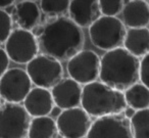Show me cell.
I'll return each mask as SVG.
<instances>
[{
	"label": "cell",
	"instance_id": "obj_16",
	"mask_svg": "<svg viewBox=\"0 0 149 138\" xmlns=\"http://www.w3.org/2000/svg\"><path fill=\"white\" fill-rule=\"evenodd\" d=\"M124 47L137 57H142L149 52V29L129 28L126 32Z\"/></svg>",
	"mask_w": 149,
	"mask_h": 138
},
{
	"label": "cell",
	"instance_id": "obj_9",
	"mask_svg": "<svg viewBox=\"0 0 149 138\" xmlns=\"http://www.w3.org/2000/svg\"><path fill=\"white\" fill-rule=\"evenodd\" d=\"M91 124V116L80 106L62 109L56 118L58 135L62 137H87Z\"/></svg>",
	"mask_w": 149,
	"mask_h": 138
},
{
	"label": "cell",
	"instance_id": "obj_2",
	"mask_svg": "<svg viewBox=\"0 0 149 138\" xmlns=\"http://www.w3.org/2000/svg\"><path fill=\"white\" fill-rule=\"evenodd\" d=\"M140 60L125 47L107 50L100 62V81L124 91L138 82Z\"/></svg>",
	"mask_w": 149,
	"mask_h": 138
},
{
	"label": "cell",
	"instance_id": "obj_12",
	"mask_svg": "<svg viewBox=\"0 0 149 138\" xmlns=\"http://www.w3.org/2000/svg\"><path fill=\"white\" fill-rule=\"evenodd\" d=\"M54 103L62 109L81 105L83 87L72 78H61L51 89Z\"/></svg>",
	"mask_w": 149,
	"mask_h": 138
},
{
	"label": "cell",
	"instance_id": "obj_22",
	"mask_svg": "<svg viewBox=\"0 0 149 138\" xmlns=\"http://www.w3.org/2000/svg\"><path fill=\"white\" fill-rule=\"evenodd\" d=\"M99 6L102 15L116 17L124 8V0H99Z\"/></svg>",
	"mask_w": 149,
	"mask_h": 138
},
{
	"label": "cell",
	"instance_id": "obj_28",
	"mask_svg": "<svg viewBox=\"0 0 149 138\" xmlns=\"http://www.w3.org/2000/svg\"><path fill=\"white\" fill-rule=\"evenodd\" d=\"M15 0H0V8H5L9 5L13 4Z\"/></svg>",
	"mask_w": 149,
	"mask_h": 138
},
{
	"label": "cell",
	"instance_id": "obj_1",
	"mask_svg": "<svg viewBox=\"0 0 149 138\" xmlns=\"http://www.w3.org/2000/svg\"><path fill=\"white\" fill-rule=\"evenodd\" d=\"M37 39L43 53L53 56L60 62L68 60L82 49L85 43L82 28L70 18L65 17L48 22Z\"/></svg>",
	"mask_w": 149,
	"mask_h": 138
},
{
	"label": "cell",
	"instance_id": "obj_6",
	"mask_svg": "<svg viewBox=\"0 0 149 138\" xmlns=\"http://www.w3.org/2000/svg\"><path fill=\"white\" fill-rule=\"evenodd\" d=\"M27 73L34 85L51 89L61 80L63 69L60 60L46 53H41L27 64Z\"/></svg>",
	"mask_w": 149,
	"mask_h": 138
},
{
	"label": "cell",
	"instance_id": "obj_29",
	"mask_svg": "<svg viewBox=\"0 0 149 138\" xmlns=\"http://www.w3.org/2000/svg\"><path fill=\"white\" fill-rule=\"evenodd\" d=\"M5 9H6V13H8V15H13V11H15V6H13V4L11 5H9V6H7V7H5Z\"/></svg>",
	"mask_w": 149,
	"mask_h": 138
},
{
	"label": "cell",
	"instance_id": "obj_14",
	"mask_svg": "<svg viewBox=\"0 0 149 138\" xmlns=\"http://www.w3.org/2000/svg\"><path fill=\"white\" fill-rule=\"evenodd\" d=\"M23 102L31 117L50 115L52 107L55 105L51 90L39 86L31 88Z\"/></svg>",
	"mask_w": 149,
	"mask_h": 138
},
{
	"label": "cell",
	"instance_id": "obj_30",
	"mask_svg": "<svg viewBox=\"0 0 149 138\" xmlns=\"http://www.w3.org/2000/svg\"><path fill=\"white\" fill-rule=\"evenodd\" d=\"M29 1H37V0H29Z\"/></svg>",
	"mask_w": 149,
	"mask_h": 138
},
{
	"label": "cell",
	"instance_id": "obj_20",
	"mask_svg": "<svg viewBox=\"0 0 149 138\" xmlns=\"http://www.w3.org/2000/svg\"><path fill=\"white\" fill-rule=\"evenodd\" d=\"M130 123L133 138H149V107L137 109Z\"/></svg>",
	"mask_w": 149,
	"mask_h": 138
},
{
	"label": "cell",
	"instance_id": "obj_5",
	"mask_svg": "<svg viewBox=\"0 0 149 138\" xmlns=\"http://www.w3.org/2000/svg\"><path fill=\"white\" fill-rule=\"evenodd\" d=\"M31 116L21 103L0 104V138L28 137Z\"/></svg>",
	"mask_w": 149,
	"mask_h": 138
},
{
	"label": "cell",
	"instance_id": "obj_24",
	"mask_svg": "<svg viewBox=\"0 0 149 138\" xmlns=\"http://www.w3.org/2000/svg\"><path fill=\"white\" fill-rule=\"evenodd\" d=\"M139 80L149 88V52L142 56V60L140 62Z\"/></svg>",
	"mask_w": 149,
	"mask_h": 138
},
{
	"label": "cell",
	"instance_id": "obj_11",
	"mask_svg": "<svg viewBox=\"0 0 149 138\" xmlns=\"http://www.w3.org/2000/svg\"><path fill=\"white\" fill-rule=\"evenodd\" d=\"M87 137H133L130 119L123 113L98 117L92 122Z\"/></svg>",
	"mask_w": 149,
	"mask_h": 138
},
{
	"label": "cell",
	"instance_id": "obj_17",
	"mask_svg": "<svg viewBox=\"0 0 149 138\" xmlns=\"http://www.w3.org/2000/svg\"><path fill=\"white\" fill-rule=\"evenodd\" d=\"M40 15V8L35 1L24 0L15 6L11 17L19 28L32 30L38 24Z\"/></svg>",
	"mask_w": 149,
	"mask_h": 138
},
{
	"label": "cell",
	"instance_id": "obj_32",
	"mask_svg": "<svg viewBox=\"0 0 149 138\" xmlns=\"http://www.w3.org/2000/svg\"><path fill=\"white\" fill-rule=\"evenodd\" d=\"M0 98H1V97H0Z\"/></svg>",
	"mask_w": 149,
	"mask_h": 138
},
{
	"label": "cell",
	"instance_id": "obj_15",
	"mask_svg": "<svg viewBox=\"0 0 149 138\" xmlns=\"http://www.w3.org/2000/svg\"><path fill=\"white\" fill-rule=\"evenodd\" d=\"M123 22L128 28H142L149 25V5L145 0H130L124 5Z\"/></svg>",
	"mask_w": 149,
	"mask_h": 138
},
{
	"label": "cell",
	"instance_id": "obj_26",
	"mask_svg": "<svg viewBox=\"0 0 149 138\" xmlns=\"http://www.w3.org/2000/svg\"><path fill=\"white\" fill-rule=\"evenodd\" d=\"M135 113H136V109H135L134 107L130 106V105H127V106L125 107L124 111H123V113H124L128 119H131Z\"/></svg>",
	"mask_w": 149,
	"mask_h": 138
},
{
	"label": "cell",
	"instance_id": "obj_8",
	"mask_svg": "<svg viewBox=\"0 0 149 138\" xmlns=\"http://www.w3.org/2000/svg\"><path fill=\"white\" fill-rule=\"evenodd\" d=\"M101 58L92 50L81 49L68 60L66 70L70 78L85 85L97 80Z\"/></svg>",
	"mask_w": 149,
	"mask_h": 138
},
{
	"label": "cell",
	"instance_id": "obj_4",
	"mask_svg": "<svg viewBox=\"0 0 149 138\" xmlns=\"http://www.w3.org/2000/svg\"><path fill=\"white\" fill-rule=\"evenodd\" d=\"M126 32L124 22L112 15H101L89 27L92 44L105 51L122 46Z\"/></svg>",
	"mask_w": 149,
	"mask_h": 138
},
{
	"label": "cell",
	"instance_id": "obj_13",
	"mask_svg": "<svg viewBox=\"0 0 149 138\" xmlns=\"http://www.w3.org/2000/svg\"><path fill=\"white\" fill-rule=\"evenodd\" d=\"M70 17L81 28H89L102 13L99 0H70Z\"/></svg>",
	"mask_w": 149,
	"mask_h": 138
},
{
	"label": "cell",
	"instance_id": "obj_3",
	"mask_svg": "<svg viewBox=\"0 0 149 138\" xmlns=\"http://www.w3.org/2000/svg\"><path fill=\"white\" fill-rule=\"evenodd\" d=\"M81 105L91 117L98 118L123 113L127 102L123 90L95 80L84 85Z\"/></svg>",
	"mask_w": 149,
	"mask_h": 138
},
{
	"label": "cell",
	"instance_id": "obj_19",
	"mask_svg": "<svg viewBox=\"0 0 149 138\" xmlns=\"http://www.w3.org/2000/svg\"><path fill=\"white\" fill-rule=\"evenodd\" d=\"M127 105L135 109L149 107V88L142 82H136L124 90Z\"/></svg>",
	"mask_w": 149,
	"mask_h": 138
},
{
	"label": "cell",
	"instance_id": "obj_25",
	"mask_svg": "<svg viewBox=\"0 0 149 138\" xmlns=\"http://www.w3.org/2000/svg\"><path fill=\"white\" fill-rule=\"evenodd\" d=\"M8 64H9L8 55H7L4 48H2L0 46V77L6 72V70L8 69Z\"/></svg>",
	"mask_w": 149,
	"mask_h": 138
},
{
	"label": "cell",
	"instance_id": "obj_27",
	"mask_svg": "<svg viewBox=\"0 0 149 138\" xmlns=\"http://www.w3.org/2000/svg\"><path fill=\"white\" fill-rule=\"evenodd\" d=\"M61 111H62V109H60L58 105L55 104L53 107H52L51 111H50V115H51L52 117H56V118H57L58 116H59V113H61Z\"/></svg>",
	"mask_w": 149,
	"mask_h": 138
},
{
	"label": "cell",
	"instance_id": "obj_18",
	"mask_svg": "<svg viewBox=\"0 0 149 138\" xmlns=\"http://www.w3.org/2000/svg\"><path fill=\"white\" fill-rule=\"evenodd\" d=\"M58 135L56 121L49 115L33 117L29 125V138H52Z\"/></svg>",
	"mask_w": 149,
	"mask_h": 138
},
{
	"label": "cell",
	"instance_id": "obj_31",
	"mask_svg": "<svg viewBox=\"0 0 149 138\" xmlns=\"http://www.w3.org/2000/svg\"><path fill=\"white\" fill-rule=\"evenodd\" d=\"M147 3H148V5H149V0H147Z\"/></svg>",
	"mask_w": 149,
	"mask_h": 138
},
{
	"label": "cell",
	"instance_id": "obj_23",
	"mask_svg": "<svg viewBox=\"0 0 149 138\" xmlns=\"http://www.w3.org/2000/svg\"><path fill=\"white\" fill-rule=\"evenodd\" d=\"M13 31V18L10 15L0 8V44L5 43Z\"/></svg>",
	"mask_w": 149,
	"mask_h": 138
},
{
	"label": "cell",
	"instance_id": "obj_21",
	"mask_svg": "<svg viewBox=\"0 0 149 138\" xmlns=\"http://www.w3.org/2000/svg\"><path fill=\"white\" fill-rule=\"evenodd\" d=\"M70 0H41L40 7L45 15H59L68 11Z\"/></svg>",
	"mask_w": 149,
	"mask_h": 138
},
{
	"label": "cell",
	"instance_id": "obj_10",
	"mask_svg": "<svg viewBox=\"0 0 149 138\" xmlns=\"http://www.w3.org/2000/svg\"><path fill=\"white\" fill-rule=\"evenodd\" d=\"M27 71L19 68L7 69L0 77V97L4 101L21 103L32 88Z\"/></svg>",
	"mask_w": 149,
	"mask_h": 138
},
{
	"label": "cell",
	"instance_id": "obj_7",
	"mask_svg": "<svg viewBox=\"0 0 149 138\" xmlns=\"http://www.w3.org/2000/svg\"><path fill=\"white\" fill-rule=\"evenodd\" d=\"M4 49L10 60L17 64H28L39 52V43L31 30L19 27L9 34Z\"/></svg>",
	"mask_w": 149,
	"mask_h": 138
}]
</instances>
